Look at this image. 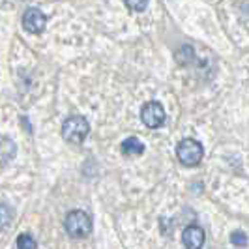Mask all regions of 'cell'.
I'll list each match as a JSON object with an SVG mask.
<instances>
[{
	"mask_svg": "<svg viewBox=\"0 0 249 249\" xmlns=\"http://www.w3.org/2000/svg\"><path fill=\"white\" fill-rule=\"evenodd\" d=\"M204 240H206V234L199 225H189L182 232V242L187 249H200L204 246Z\"/></svg>",
	"mask_w": 249,
	"mask_h": 249,
	"instance_id": "6",
	"label": "cell"
},
{
	"mask_svg": "<svg viewBox=\"0 0 249 249\" xmlns=\"http://www.w3.org/2000/svg\"><path fill=\"white\" fill-rule=\"evenodd\" d=\"M176 156H178V161L186 167H195L202 161V156H204V148L199 141L195 139H184L178 142L176 146Z\"/></svg>",
	"mask_w": 249,
	"mask_h": 249,
	"instance_id": "3",
	"label": "cell"
},
{
	"mask_svg": "<svg viewBox=\"0 0 249 249\" xmlns=\"http://www.w3.org/2000/svg\"><path fill=\"white\" fill-rule=\"evenodd\" d=\"M88 131H90V124L81 114L68 116L62 124V137L71 144H81L87 139Z\"/></svg>",
	"mask_w": 249,
	"mask_h": 249,
	"instance_id": "2",
	"label": "cell"
},
{
	"mask_svg": "<svg viewBox=\"0 0 249 249\" xmlns=\"http://www.w3.org/2000/svg\"><path fill=\"white\" fill-rule=\"evenodd\" d=\"M231 242L236 246V248H246L248 246V234L246 232H242V231H234L232 234H231Z\"/></svg>",
	"mask_w": 249,
	"mask_h": 249,
	"instance_id": "11",
	"label": "cell"
},
{
	"mask_svg": "<svg viewBox=\"0 0 249 249\" xmlns=\"http://www.w3.org/2000/svg\"><path fill=\"white\" fill-rule=\"evenodd\" d=\"M47 26V15L39 8H28L23 15V28L30 34H41Z\"/></svg>",
	"mask_w": 249,
	"mask_h": 249,
	"instance_id": "5",
	"label": "cell"
},
{
	"mask_svg": "<svg viewBox=\"0 0 249 249\" xmlns=\"http://www.w3.org/2000/svg\"><path fill=\"white\" fill-rule=\"evenodd\" d=\"M12 219H13L12 208H10L6 202H0V231L6 229V227H10Z\"/></svg>",
	"mask_w": 249,
	"mask_h": 249,
	"instance_id": "9",
	"label": "cell"
},
{
	"mask_svg": "<svg viewBox=\"0 0 249 249\" xmlns=\"http://www.w3.org/2000/svg\"><path fill=\"white\" fill-rule=\"evenodd\" d=\"M165 116L167 114H165V109H163V105L160 101H148L141 109V120L150 129L161 127L163 122H165Z\"/></svg>",
	"mask_w": 249,
	"mask_h": 249,
	"instance_id": "4",
	"label": "cell"
},
{
	"mask_svg": "<svg viewBox=\"0 0 249 249\" xmlns=\"http://www.w3.org/2000/svg\"><path fill=\"white\" fill-rule=\"evenodd\" d=\"M150 0H124V4L131 12H144Z\"/></svg>",
	"mask_w": 249,
	"mask_h": 249,
	"instance_id": "12",
	"label": "cell"
},
{
	"mask_svg": "<svg viewBox=\"0 0 249 249\" xmlns=\"http://www.w3.org/2000/svg\"><path fill=\"white\" fill-rule=\"evenodd\" d=\"M17 249H37V242L34 240L32 234L23 232L21 236L17 238Z\"/></svg>",
	"mask_w": 249,
	"mask_h": 249,
	"instance_id": "10",
	"label": "cell"
},
{
	"mask_svg": "<svg viewBox=\"0 0 249 249\" xmlns=\"http://www.w3.org/2000/svg\"><path fill=\"white\" fill-rule=\"evenodd\" d=\"M120 150H122L124 156H141V154L144 152V144H142L137 137H127L124 142H122Z\"/></svg>",
	"mask_w": 249,
	"mask_h": 249,
	"instance_id": "7",
	"label": "cell"
},
{
	"mask_svg": "<svg viewBox=\"0 0 249 249\" xmlns=\"http://www.w3.org/2000/svg\"><path fill=\"white\" fill-rule=\"evenodd\" d=\"M92 217L83 210H71L64 219V229L71 238H87L92 232Z\"/></svg>",
	"mask_w": 249,
	"mask_h": 249,
	"instance_id": "1",
	"label": "cell"
},
{
	"mask_svg": "<svg viewBox=\"0 0 249 249\" xmlns=\"http://www.w3.org/2000/svg\"><path fill=\"white\" fill-rule=\"evenodd\" d=\"M13 152H17V148H15V142H13L12 139L10 137L0 139V163L12 161L13 158H15Z\"/></svg>",
	"mask_w": 249,
	"mask_h": 249,
	"instance_id": "8",
	"label": "cell"
}]
</instances>
